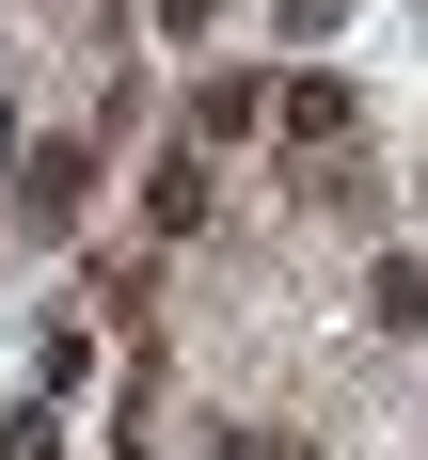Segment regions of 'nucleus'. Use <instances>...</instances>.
<instances>
[{
    "instance_id": "1",
    "label": "nucleus",
    "mask_w": 428,
    "mask_h": 460,
    "mask_svg": "<svg viewBox=\"0 0 428 460\" xmlns=\"http://www.w3.org/2000/svg\"><path fill=\"white\" fill-rule=\"evenodd\" d=\"M270 111H285V143H349V80H285Z\"/></svg>"
},
{
    "instance_id": "2",
    "label": "nucleus",
    "mask_w": 428,
    "mask_h": 460,
    "mask_svg": "<svg viewBox=\"0 0 428 460\" xmlns=\"http://www.w3.org/2000/svg\"><path fill=\"white\" fill-rule=\"evenodd\" d=\"M143 223H159V238H190V223H206V159H159V190H143Z\"/></svg>"
},
{
    "instance_id": "3",
    "label": "nucleus",
    "mask_w": 428,
    "mask_h": 460,
    "mask_svg": "<svg viewBox=\"0 0 428 460\" xmlns=\"http://www.w3.org/2000/svg\"><path fill=\"white\" fill-rule=\"evenodd\" d=\"M223 460H301V445H223Z\"/></svg>"
}]
</instances>
